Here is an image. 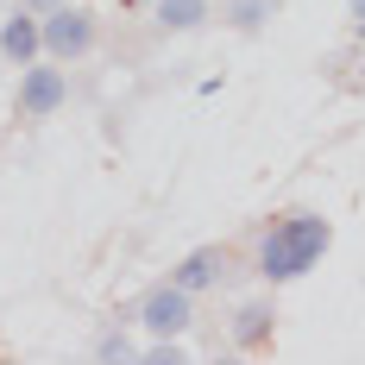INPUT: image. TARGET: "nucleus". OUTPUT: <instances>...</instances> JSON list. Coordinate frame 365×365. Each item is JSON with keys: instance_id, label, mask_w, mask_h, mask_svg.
Wrapping results in <instances>:
<instances>
[{"instance_id": "nucleus-1", "label": "nucleus", "mask_w": 365, "mask_h": 365, "mask_svg": "<svg viewBox=\"0 0 365 365\" xmlns=\"http://www.w3.org/2000/svg\"><path fill=\"white\" fill-rule=\"evenodd\" d=\"M328 246H334V227L322 215H284L264 233V246H258V271H264L271 284H290V277H302Z\"/></svg>"}, {"instance_id": "nucleus-2", "label": "nucleus", "mask_w": 365, "mask_h": 365, "mask_svg": "<svg viewBox=\"0 0 365 365\" xmlns=\"http://www.w3.org/2000/svg\"><path fill=\"white\" fill-rule=\"evenodd\" d=\"M88 44H95V13H88V6H70V0L44 6V19H38V51H51L57 63H70Z\"/></svg>"}, {"instance_id": "nucleus-3", "label": "nucleus", "mask_w": 365, "mask_h": 365, "mask_svg": "<svg viewBox=\"0 0 365 365\" xmlns=\"http://www.w3.org/2000/svg\"><path fill=\"white\" fill-rule=\"evenodd\" d=\"M63 95H70V76L63 70H32V63H26V82H19V113H26V120L57 113Z\"/></svg>"}, {"instance_id": "nucleus-4", "label": "nucleus", "mask_w": 365, "mask_h": 365, "mask_svg": "<svg viewBox=\"0 0 365 365\" xmlns=\"http://www.w3.org/2000/svg\"><path fill=\"white\" fill-rule=\"evenodd\" d=\"M139 322H145L151 334H182V328H189V290H177V284H158V290H145V302H139Z\"/></svg>"}, {"instance_id": "nucleus-5", "label": "nucleus", "mask_w": 365, "mask_h": 365, "mask_svg": "<svg viewBox=\"0 0 365 365\" xmlns=\"http://www.w3.org/2000/svg\"><path fill=\"white\" fill-rule=\"evenodd\" d=\"M220 271H227V252H220V246H202V252H189V258L177 264V277H170V284L195 296V290H208Z\"/></svg>"}, {"instance_id": "nucleus-6", "label": "nucleus", "mask_w": 365, "mask_h": 365, "mask_svg": "<svg viewBox=\"0 0 365 365\" xmlns=\"http://www.w3.org/2000/svg\"><path fill=\"white\" fill-rule=\"evenodd\" d=\"M0 51H6L19 70H26V63L38 57V19H32V13H13V19L0 26Z\"/></svg>"}, {"instance_id": "nucleus-7", "label": "nucleus", "mask_w": 365, "mask_h": 365, "mask_svg": "<svg viewBox=\"0 0 365 365\" xmlns=\"http://www.w3.org/2000/svg\"><path fill=\"white\" fill-rule=\"evenodd\" d=\"M271 322H277V315H271V302H246V309H240V322H233V340H240V346H264Z\"/></svg>"}, {"instance_id": "nucleus-8", "label": "nucleus", "mask_w": 365, "mask_h": 365, "mask_svg": "<svg viewBox=\"0 0 365 365\" xmlns=\"http://www.w3.org/2000/svg\"><path fill=\"white\" fill-rule=\"evenodd\" d=\"M158 19H164L170 32H195V26L208 19V0H158Z\"/></svg>"}, {"instance_id": "nucleus-9", "label": "nucleus", "mask_w": 365, "mask_h": 365, "mask_svg": "<svg viewBox=\"0 0 365 365\" xmlns=\"http://www.w3.org/2000/svg\"><path fill=\"white\" fill-rule=\"evenodd\" d=\"M227 19H233L240 32H258V26L271 19V0H233V6H227Z\"/></svg>"}, {"instance_id": "nucleus-10", "label": "nucleus", "mask_w": 365, "mask_h": 365, "mask_svg": "<svg viewBox=\"0 0 365 365\" xmlns=\"http://www.w3.org/2000/svg\"><path fill=\"white\" fill-rule=\"evenodd\" d=\"M32 6H57V0H32Z\"/></svg>"}]
</instances>
